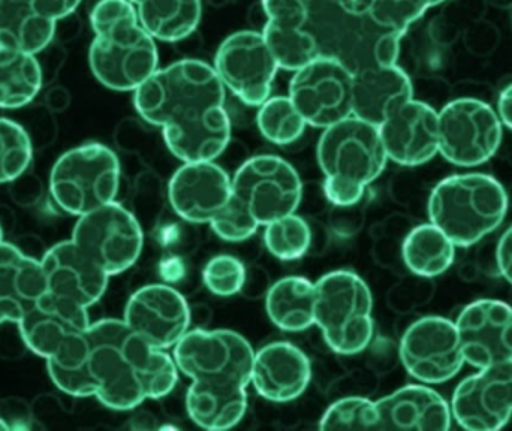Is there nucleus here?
<instances>
[{
    "label": "nucleus",
    "instance_id": "obj_1",
    "mask_svg": "<svg viewBox=\"0 0 512 431\" xmlns=\"http://www.w3.org/2000/svg\"><path fill=\"white\" fill-rule=\"evenodd\" d=\"M225 99L227 89L213 66L183 59L147 78L134 92V107L144 122L162 129L165 144L183 164L212 162L231 140Z\"/></svg>",
    "mask_w": 512,
    "mask_h": 431
},
{
    "label": "nucleus",
    "instance_id": "obj_2",
    "mask_svg": "<svg viewBox=\"0 0 512 431\" xmlns=\"http://www.w3.org/2000/svg\"><path fill=\"white\" fill-rule=\"evenodd\" d=\"M87 339L84 370L105 408L132 411L146 400L167 397L176 388L179 369L174 358L149 345L123 319L92 322Z\"/></svg>",
    "mask_w": 512,
    "mask_h": 431
},
{
    "label": "nucleus",
    "instance_id": "obj_3",
    "mask_svg": "<svg viewBox=\"0 0 512 431\" xmlns=\"http://www.w3.org/2000/svg\"><path fill=\"white\" fill-rule=\"evenodd\" d=\"M89 63L96 80L114 92H135L158 71L156 39L129 0H99L90 12Z\"/></svg>",
    "mask_w": 512,
    "mask_h": 431
},
{
    "label": "nucleus",
    "instance_id": "obj_4",
    "mask_svg": "<svg viewBox=\"0 0 512 431\" xmlns=\"http://www.w3.org/2000/svg\"><path fill=\"white\" fill-rule=\"evenodd\" d=\"M310 33L319 56L339 60L352 74L397 65L403 39L379 26L361 0H310Z\"/></svg>",
    "mask_w": 512,
    "mask_h": 431
},
{
    "label": "nucleus",
    "instance_id": "obj_5",
    "mask_svg": "<svg viewBox=\"0 0 512 431\" xmlns=\"http://www.w3.org/2000/svg\"><path fill=\"white\" fill-rule=\"evenodd\" d=\"M427 213L454 246L465 249L502 225L508 213V195L490 174H454L433 188Z\"/></svg>",
    "mask_w": 512,
    "mask_h": 431
},
{
    "label": "nucleus",
    "instance_id": "obj_6",
    "mask_svg": "<svg viewBox=\"0 0 512 431\" xmlns=\"http://www.w3.org/2000/svg\"><path fill=\"white\" fill-rule=\"evenodd\" d=\"M315 325L325 343L339 355H357L375 333L373 297L354 271L336 270L315 283Z\"/></svg>",
    "mask_w": 512,
    "mask_h": 431
},
{
    "label": "nucleus",
    "instance_id": "obj_7",
    "mask_svg": "<svg viewBox=\"0 0 512 431\" xmlns=\"http://www.w3.org/2000/svg\"><path fill=\"white\" fill-rule=\"evenodd\" d=\"M86 307L45 291L17 322L24 345L45 363L84 370L90 318Z\"/></svg>",
    "mask_w": 512,
    "mask_h": 431
},
{
    "label": "nucleus",
    "instance_id": "obj_8",
    "mask_svg": "<svg viewBox=\"0 0 512 431\" xmlns=\"http://www.w3.org/2000/svg\"><path fill=\"white\" fill-rule=\"evenodd\" d=\"M119 158L110 147L87 143L63 153L50 173V194L66 215L80 217L116 201Z\"/></svg>",
    "mask_w": 512,
    "mask_h": 431
},
{
    "label": "nucleus",
    "instance_id": "obj_9",
    "mask_svg": "<svg viewBox=\"0 0 512 431\" xmlns=\"http://www.w3.org/2000/svg\"><path fill=\"white\" fill-rule=\"evenodd\" d=\"M255 351L233 330H192L174 346L177 369L192 382L215 387L248 388Z\"/></svg>",
    "mask_w": 512,
    "mask_h": 431
},
{
    "label": "nucleus",
    "instance_id": "obj_10",
    "mask_svg": "<svg viewBox=\"0 0 512 431\" xmlns=\"http://www.w3.org/2000/svg\"><path fill=\"white\" fill-rule=\"evenodd\" d=\"M324 179L369 188L387 167V153L379 128L348 117L324 129L316 149Z\"/></svg>",
    "mask_w": 512,
    "mask_h": 431
},
{
    "label": "nucleus",
    "instance_id": "obj_11",
    "mask_svg": "<svg viewBox=\"0 0 512 431\" xmlns=\"http://www.w3.org/2000/svg\"><path fill=\"white\" fill-rule=\"evenodd\" d=\"M439 153L450 164L480 167L498 153L504 138L498 113L487 102L459 98L438 113Z\"/></svg>",
    "mask_w": 512,
    "mask_h": 431
},
{
    "label": "nucleus",
    "instance_id": "obj_12",
    "mask_svg": "<svg viewBox=\"0 0 512 431\" xmlns=\"http://www.w3.org/2000/svg\"><path fill=\"white\" fill-rule=\"evenodd\" d=\"M71 240L110 277L134 267L144 247L140 222L117 201L78 217Z\"/></svg>",
    "mask_w": 512,
    "mask_h": 431
},
{
    "label": "nucleus",
    "instance_id": "obj_13",
    "mask_svg": "<svg viewBox=\"0 0 512 431\" xmlns=\"http://www.w3.org/2000/svg\"><path fill=\"white\" fill-rule=\"evenodd\" d=\"M352 78L339 60L319 56L294 72L288 98L307 125L327 129L352 116Z\"/></svg>",
    "mask_w": 512,
    "mask_h": 431
},
{
    "label": "nucleus",
    "instance_id": "obj_14",
    "mask_svg": "<svg viewBox=\"0 0 512 431\" xmlns=\"http://www.w3.org/2000/svg\"><path fill=\"white\" fill-rule=\"evenodd\" d=\"M233 194L261 226L294 215L303 198L297 170L276 155L248 159L233 177Z\"/></svg>",
    "mask_w": 512,
    "mask_h": 431
},
{
    "label": "nucleus",
    "instance_id": "obj_15",
    "mask_svg": "<svg viewBox=\"0 0 512 431\" xmlns=\"http://www.w3.org/2000/svg\"><path fill=\"white\" fill-rule=\"evenodd\" d=\"M216 74L237 99L258 108L273 90L279 65L262 33L240 30L228 36L215 56Z\"/></svg>",
    "mask_w": 512,
    "mask_h": 431
},
{
    "label": "nucleus",
    "instance_id": "obj_16",
    "mask_svg": "<svg viewBox=\"0 0 512 431\" xmlns=\"http://www.w3.org/2000/svg\"><path fill=\"white\" fill-rule=\"evenodd\" d=\"M399 355L408 375L426 385L451 381L465 364L456 322L442 316H424L409 325Z\"/></svg>",
    "mask_w": 512,
    "mask_h": 431
},
{
    "label": "nucleus",
    "instance_id": "obj_17",
    "mask_svg": "<svg viewBox=\"0 0 512 431\" xmlns=\"http://www.w3.org/2000/svg\"><path fill=\"white\" fill-rule=\"evenodd\" d=\"M451 414L466 430L504 429L512 417V360L463 379L454 390Z\"/></svg>",
    "mask_w": 512,
    "mask_h": 431
},
{
    "label": "nucleus",
    "instance_id": "obj_18",
    "mask_svg": "<svg viewBox=\"0 0 512 431\" xmlns=\"http://www.w3.org/2000/svg\"><path fill=\"white\" fill-rule=\"evenodd\" d=\"M123 321L153 348L168 351L188 333L191 309L177 289L155 283L129 297Z\"/></svg>",
    "mask_w": 512,
    "mask_h": 431
},
{
    "label": "nucleus",
    "instance_id": "obj_19",
    "mask_svg": "<svg viewBox=\"0 0 512 431\" xmlns=\"http://www.w3.org/2000/svg\"><path fill=\"white\" fill-rule=\"evenodd\" d=\"M465 363L475 369L512 360V307L499 300H477L456 321Z\"/></svg>",
    "mask_w": 512,
    "mask_h": 431
},
{
    "label": "nucleus",
    "instance_id": "obj_20",
    "mask_svg": "<svg viewBox=\"0 0 512 431\" xmlns=\"http://www.w3.org/2000/svg\"><path fill=\"white\" fill-rule=\"evenodd\" d=\"M231 197L233 179L215 161L186 162L168 185V200L176 215L197 225L212 222Z\"/></svg>",
    "mask_w": 512,
    "mask_h": 431
},
{
    "label": "nucleus",
    "instance_id": "obj_21",
    "mask_svg": "<svg viewBox=\"0 0 512 431\" xmlns=\"http://www.w3.org/2000/svg\"><path fill=\"white\" fill-rule=\"evenodd\" d=\"M388 161L420 167L439 153L438 111L412 98L379 126Z\"/></svg>",
    "mask_w": 512,
    "mask_h": 431
},
{
    "label": "nucleus",
    "instance_id": "obj_22",
    "mask_svg": "<svg viewBox=\"0 0 512 431\" xmlns=\"http://www.w3.org/2000/svg\"><path fill=\"white\" fill-rule=\"evenodd\" d=\"M45 289L90 309L108 288L110 276L84 255L72 240L54 244L42 255Z\"/></svg>",
    "mask_w": 512,
    "mask_h": 431
},
{
    "label": "nucleus",
    "instance_id": "obj_23",
    "mask_svg": "<svg viewBox=\"0 0 512 431\" xmlns=\"http://www.w3.org/2000/svg\"><path fill=\"white\" fill-rule=\"evenodd\" d=\"M262 36L279 69L295 72L319 57L310 33V0H262Z\"/></svg>",
    "mask_w": 512,
    "mask_h": 431
},
{
    "label": "nucleus",
    "instance_id": "obj_24",
    "mask_svg": "<svg viewBox=\"0 0 512 431\" xmlns=\"http://www.w3.org/2000/svg\"><path fill=\"white\" fill-rule=\"evenodd\" d=\"M312 379L309 357L289 342H273L255 352L252 381L262 399L288 403L303 396Z\"/></svg>",
    "mask_w": 512,
    "mask_h": 431
},
{
    "label": "nucleus",
    "instance_id": "obj_25",
    "mask_svg": "<svg viewBox=\"0 0 512 431\" xmlns=\"http://www.w3.org/2000/svg\"><path fill=\"white\" fill-rule=\"evenodd\" d=\"M376 431H447L451 429V406L432 388L406 385L376 402Z\"/></svg>",
    "mask_w": 512,
    "mask_h": 431
},
{
    "label": "nucleus",
    "instance_id": "obj_26",
    "mask_svg": "<svg viewBox=\"0 0 512 431\" xmlns=\"http://www.w3.org/2000/svg\"><path fill=\"white\" fill-rule=\"evenodd\" d=\"M412 98L411 78L399 65L363 69L352 78V116L378 128Z\"/></svg>",
    "mask_w": 512,
    "mask_h": 431
},
{
    "label": "nucleus",
    "instance_id": "obj_27",
    "mask_svg": "<svg viewBox=\"0 0 512 431\" xmlns=\"http://www.w3.org/2000/svg\"><path fill=\"white\" fill-rule=\"evenodd\" d=\"M44 274L36 259L14 244L0 243V325L17 324L33 301L44 294Z\"/></svg>",
    "mask_w": 512,
    "mask_h": 431
},
{
    "label": "nucleus",
    "instance_id": "obj_28",
    "mask_svg": "<svg viewBox=\"0 0 512 431\" xmlns=\"http://www.w3.org/2000/svg\"><path fill=\"white\" fill-rule=\"evenodd\" d=\"M186 411L204 430H228L242 423L248 411L246 388L215 387L192 382L186 393Z\"/></svg>",
    "mask_w": 512,
    "mask_h": 431
},
{
    "label": "nucleus",
    "instance_id": "obj_29",
    "mask_svg": "<svg viewBox=\"0 0 512 431\" xmlns=\"http://www.w3.org/2000/svg\"><path fill=\"white\" fill-rule=\"evenodd\" d=\"M56 21L36 11L32 0L0 3V47L38 54L53 41Z\"/></svg>",
    "mask_w": 512,
    "mask_h": 431
},
{
    "label": "nucleus",
    "instance_id": "obj_30",
    "mask_svg": "<svg viewBox=\"0 0 512 431\" xmlns=\"http://www.w3.org/2000/svg\"><path fill=\"white\" fill-rule=\"evenodd\" d=\"M315 283L303 276L277 280L265 297V312L279 330L300 333L315 325Z\"/></svg>",
    "mask_w": 512,
    "mask_h": 431
},
{
    "label": "nucleus",
    "instance_id": "obj_31",
    "mask_svg": "<svg viewBox=\"0 0 512 431\" xmlns=\"http://www.w3.org/2000/svg\"><path fill=\"white\" fill-rule=\"evenodd\" d=\"M403 262L415 276L433 277L444 274L456 259V246L432 222L415 226L402 244Z\"/></svg>",
    "mask_w": 512,
    "mask_h": 431
},
{
    "label": "nucleus",
    "instance_id": "obj_32",
    "mask_svg": "<svg viewBox=\"0 0 512 431\" xmlns=\"http://www.w3.org/2000/svg\"><path fill=\"white\" fill-rule=\"evenodd\" d=\"M147 32L162 42H177L197 30L201 0H143L135 6Z\"/></svg>",
    "mask_w": 512,
    "mask_h": 431
},
{
    "label": "nucleus",
    "instance_id": "obj_33",
    "mask_svg": "<svg viewBox=\"0 0 512 431\" xmlns=\"http://www.w3.org/2000/svg\"><path fill=\"white\" fill-rule=\"evenodd\" d=\"M42 69L35 54L0 47V110H18L38 96Z\"/></svg>",
    "mask_w": 512,
    "mask_h": 431
},
{
    "label": "nucleus",
    "instance_id": "obj_34",
    "mask_svg": "<svg viewBox=\"0 0 512 431\" xmlns=\"http://www.w3.org/2000/svg\"><path fill=\"white\" fill-rule=\"evenodd\" d=\"M258 108L256 125L265 140L276 146H289L303 137L307 123L288 96H270Z\"/></svg>",
    "mask_w": 512,
    "mask_h": 431
},
{
    "label": "nucleus",
    "instance_id": "obj_35",
    "mask_svg": "<svg viewBox=\"0 0 512 431\" xmlns=\"http://www.w3.org/2000/svg\"><path fill=\"white\" fill-rule=\"evenodd\" d=\"M264 243L274 258L295 261L309 252L312 232L306 220L294 213L265 225Z\"/></svg>",
    "mask_w": 512,
    "mask_h": 431
},
{
    "label": "nucleus",
    "instance_id": "obj_36",
    "mask_svg": "<svg viewBox=\"0 0 512 431\" xmlns=\"http://www.w3.org/2000/svg\"><path fill=\"white\" fill-rule=\"evenodd\" d=\"M33 144L20 123L0 117V185L20 179L32 164Z\"/></svg>",
    "mask_w": 512,
    "mask_h": 431
},
{
    "label": "nucleus",
    "instance_id": "obj_37",
    "mask_svg": "<svg viewBox=\"0 0 512 431\" xmlns=\"http://www.w3.org/2000/svg\"><path fill=\"white\" fill-rule=\"evenodd\" d=\"M376 424V402L366 397L354 396L334 402L322 415L319 429L376 431Z\"/></svg>",
    "mask_w": 512,
    "mask_h": 431
},
{
    "label": "nucleus",
    "instance_id": "obj_38",
    "mask_svg": "<svg viewBox=\"0 0 512 431\" xmlns=\"http://www.w3.org/2000/svg\"><path fill=\"white\" fill-rule=\"evenodd\" d=\"M361 3L379 26L402 36L433 8L432 0H361Z\"/></svg>",
    "mask_w": 512,
    "mask_h": 431
},
{
    "label": "nucleus",
    "instance_id": "obj_39",
    "mask_svg": "<svg viewBox=\"0 0 512 431\" xmlns=\"http://www.w3.org/2000/svg\"><path fill=\"white\" fill-rule=\"evenodd\" d=\"M203 282L212 294L233 297L245 288V264L233 255L215 256L204 267Z\"/></svg>",
    "mask_w": 512,
    "mask_h": 431
},
{
    "label": "nucleus",
    "instance_id": "obj_40",
    "mask_svg": "<svg viewBox=\"0 0 512 431\" xmlns=\"http://www.w3.org/2000/svg\"><path fill=\"white\" fill-rule=\"evenodd\" d=\"M209 225L221 240L228 243L249 240L261 226L251 215L248 207L234 194L227 206L213 217Z\"/></svg>",
    "mask_w": 512,
    "mask_h": 431
},
{
    "label": "nucleus",
    "instance_id": "obj_41",
    "mask_svg": "<svg viewBox=\"0 0 512 431\" xmlns=\"http://www.w3.org/2000/svg\"><path fill=\"white\" fill-rule=\"evenodd\" d=\"M366 189L363 186L339 182V180L324 179V195L328 203L336 207H354L363 200Z\"/></svg>",
    "mask_w": 512,
    "mask_h": 431
},
{
    "label": "nucleus",
    "instance_id": "obj_42",
    "mask_svg": "<svg viewBox=\"0 0 512 431\" xmlns=\"http://www.w3.org/2000/svg\"><path fill=\"white\" fill-rule=\"evenodd\" d=\"M36 11L51 20L59 21L71 15L80 5L81 0H32Z\"/></svg>",
    "mask_w": 512,
    "mask_h": 431
},
{
    "label": "nucleus",
    "instance_id": "obj_43",
    "mask_svg": "<svg viewBox=\"0 0 512 431\" xmlns=\"http://www.w3.org/2000/svg\"><path fill=\"white\" fill-rule=\"evenodd\" d=\"M499 273L512 285V225L502 235L496 249Z\"/></svg>",
    "mask_w": 512,
    "mask_h": 431
},
{
    "label": "nucleus",
    "instance_id": "obj_44",
    "mask_svg": "<svg viewBox=\"0 0 512 431\" xmlns=\"http://www.w3.org/2000/svg\"><path fill=\"white\" fill-rule=\"evenodd\" d=\"M496 113H498L502 125L507 126L512 131V83L508 84L499 95L498 111Z\"/></svg>",
    "mask_w": 512,
    "mask_h": 431
},
{
    "label": "nucleus",
    "instance_id": "obj_45",
    "mask_svg": "<svg viewBox=\"0 0 512 431\" xmlns=\"http://www.w3.org/2000/svg\"><path fill=\"white\" fill-rule=\"evenodd\" d=\"M9 429H11V426H9V424L6 423L5 420H2V418H0V431H6Z\"/></svg>",
    "mask_w": 512,
    "mask_h": 431
},
{
    "label": "nucleus",
    "instance_id": "obj_46",
    "mask_svg": "<svg viewBox=\"0 0 512 431\" xmlns=\"http://www.w3.org/2000/svg\"><path fill=\"white\" fill-rule=\"evenodd\" d=\"M433 6L441 5L442 2H445V0H432Z\"/></svg>",
    "mask_w": 512,
    "mask_h": 431
},
{
    "label": "nucleus",
    "instance_id": "obj_47",
    "mask_svg": "<svg viewBox=\"0 0 512 431\" xmlns=\"http://www.w3.org/2000/svg\"><path fill=\"white\" fill-rule=\"evenodd\" d=\"M2 241H5V240H3V229H2V226H0V243H2Z\"/></svg>",
    "mask_w": 512,
    "mask_h": 431
},
{
    "label": "nucleus",
    "instance_id": "obj_48",
    "mask_svg": "<svg viewBox=\"0 0 512 431\" xmlns=\"http://www.w3.org/2000/svg\"><path fill=\"white\" fill-rule=\"evenodd\" d=\"M129 2L134 3V5L137 6L138 3L143 2V0H129Z\"/></svg>",
    "mask_w": 512,
    "mask_h": 431
},
{
    "label": "nucleus",
    "instance_id": "obj_49",
    "mask_svg": "<svg viewBox=\"0 0 512 431\" xmlns=\"http://www.w3.org/2000/svg\"><path fill=\"white\" fill-rule=\"evenodd\" d=\"M2 2H3V0H0V3H2Z\"/></svg>",
    "mask_w": 512,
    "mask_h": 431
}]
</instances>
